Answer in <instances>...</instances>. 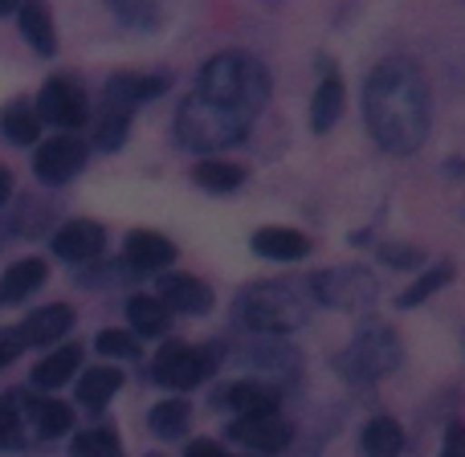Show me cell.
<instances>
[{
	"mask_svg": "<svg viewBox=\"0 0 465 457\" xmlns=\"http://www.w3.org/2000/svg\"><path fill=\"white\" fill-rule=\"evenodd\" d=\"M103 245H106V233L94 221H70L54 237V253L65 257V262H90V257L103 253Z\"/></svg>",
	"mask_w": 465,
	"mask_h": 457,
	"instance_id": "obj_13",
	"label": "cell"
},
{
	"mask_svg": "<svg viewBox=\"0 0 465 457\" xmlns=\"http://www.w3.org/2000/svg\"><path fill=\"white\" fill-rule=\"evenodd\" d=\"M229 437L241 445H249V450L278 453L290 445V425L278 417V412H270V417H237L229 425Z\"/></svg>",
	"mask_w": 465,
	"mask_h": 457,
	"instance_id": "obj_10",
	"label": "cell"
},
{
	"mask_svg": "<svg viewBox=\"0 0 465 457\" xmlns=\"http://www.w3.org/2000/svg\"><path fill=\"white\" fill-rule=\"evenodd\" d=\"M86 90L74 78H49L37 98V119H49L54 127H82L86 123Z\"/></svg>",
	"mask_w": 465,
	"mask_h": 457,
	"instance_id": "obj_7",
	"label": "cell"
},
{
	"mask_svg": "<svg viewBox=\"0 0 465 457\" xmlns=\"http://www.w3.org/2000/svg\"><path fill=\"white\" fill-rule=\"evenodd\" d=\"M127 319H131V331H135V335L155 339V335H163V331H168L172 311L160 303V298H152V294H135V298L127 303Z\"/></svg>",
	"mask_w": 465,
	"mask_h": 457,
	"instance_id": "obj_20",
	"label": "cell"
},
{
	"mask_svg": "<svg viewBox=\"0 0 465 457\" xmlns=\"http://www.w3.org/2000/svg\"><path fill=\"white\" fill-rule=\"evenodd\" d=\"M404 450V429L392 417H376L363 429V453L368 457H396Z\"/></svg>",
	"mask_w": 465,
	"mask_h": 457,
	"instance_id": "obj_23",
	"label": "cell"
},
{
	"mask_svg": "<svg viewBox=\"0 0 465 457\" xmlns=\"http://www.w3.org/2000/svg\"><path fill=\"white\" fill-rule=\"evenodd\" d=\"M82 164H86V144L78 135H54L49 144L37 147L33 168H37V180H45V184H65L82 172Z\"/></svg>",
	"mask_w": 465,
	"mask_h": 457,
	"instance_id": "obj_9",
	"label": "cell"
},
{
	"mask_svg": "<svg viewBox=\"0 0 465 457\" xmlns=\"http://www.w3.org/2000/svg\"><path fill=\"white\" fill-rule=\"evenodd\" d=\"M311 294L331 311H368L376 303V278L360 265H339V270H322L311 278Z\"/></svg>",
	"mask_w": 465,
	"mask_h": 457,
	"instance_id": "obj_5",
	"label": "cell"
},
{
	"mask_svg": "<svg viewBox=\"0 0 465 457\" xmlns=\"http://www.w3.org/2000/svg\"><path fill=\"white\" fill-rule=\"evenodd\" d=\"M450 278H453V265H433V270H425V273H420V278L412 282V286L404 290L401 298H396V303H401L404 311H409V306H420V303H425V298H433L441 286H450Z\"/></svg>",
	"mask_w": 465,
	"mask_h": 457,
	"instance_id": "obj_27",
	"label": "cell"
},
{
	"mask_svg": "<svg viewBox=\"0 0 465 457\" xmlns=\"http://www.w3.org/2000/svg\"><path fill=\"white\" fill-rule=\"evenodd\" d=\"M193 98H201V103L217 106V111L253 127V119L262 114L265 98H270V74L249 54H217L201 70Z\"/></svg>",
	"mask_w": 465,
	"mask_h": 457,
	"instance_id": "obj_2",
	"label": "cell"
},
{
	"mask_svg": "<svg viewBox=\"0 0 465 457\" xmlns=\"http://www.w3.org/2000/svg\"><path fill=\"white\" fill-rule=\"evenodd\" d=\"M16 355H21V335H13V331H0V368H8Z\"/></svg>",
	"mask_w": 465,
	"mask_h": 457,
	"instance_id": "obj_33",
	"label": "cell"
},
{
	"mask_svg": "<svg viewBox=\"0 0 465 457\" xmlns=\"http://www.w3.org/2000/svg\"><path fill=\"white\" fill-rule=\"evenodd\" d=\"M78 363H82V347H62V352H54L49 360H41L37 368H33V384L37 388H62L65 380L78 372Z\"/></svg>",
	"mask_w": 465,
	"mask_h": 457,
	"instance_id": "obj_22",
	"label": "cell"
},
{
	"mask_svg": "<svg viewBox=\"0 0 465 457\" xmlns=\"http://www.w3.org/2000/svg\"><path fill=\"white\" fill-rule=\"evenodd\" d=\"M41 282H45V262H41V257H25V262L5 270V278H0V298H5V303H25L33 290H41Z\"/></svg>",
	"mask_w": 465,
	"mask_h": 457,
	"instance_id": "obj_18",
	"label": "cell"
},
{
	"mask_svg": "<svg viewBox=\"0 0 465 457\" xmlns=\"http://www.w3.org/2000/svg\"><path fill=\"white\" fill-rule=\"evenodd\" d=\"M29 417H33V429H37L45 442H54V437H65L74 429L70 404L49 401V396H37V401H29Z\"/></svg>",
	"mask_w": 465,
	"mask_h": 457,
	"instance_id": "obj_21",
	"label": "cell"
},
{
	"mask_svg": "<svg viewBox=\"0 0 465 457\" xmlns=\"http://www.w3.org/2000/svg\"><path fill=\"white\" fill-rule=\"evenodd\" d=\"M74 327V311L65 303H49L41 311H33L21 323V347H49Z\"/></svg>",
	"mask_w": 465,
	"mask_h": 457,
	"instance_id": "obj_11",
	"label": "cell"
},
{
	"mask_svg": "<svg viewBox=\"0 0 465 457\" xmlns=\"http://www.w3.org/2000/svg\"><path fill=\"white\" fill-rule=\"evenodd\" d=\"M127 265L131 270H139V273H155V270H163V265H172L176 262V245H172L163 233H131L127 237Z\"/></svg>",
	"mask_w": 465,
	"mask_h": 457,
	"instance_id": "obj_14",
	"label": "cell"
},
{
	"mask_svg": "<svg viewBox=\"0 0 465 457\" xmlns=\"http://www.w3.org/2000/svg\"><path fill=\"white\" fill-rule=\"evenodd\" d=\"M253 253L265 262H302L311 253V241L294 229H262L253 233Z\"/></svg>",
	"mask_w": 465,
	"mask_h": 457,
	"instance_id": "obj_15",
	"label": "cell"
},
{
	"mask_svg": "<svg viewBox=\"0 0 465 457\" xmlns=\"http://www.w3.org/2000/svg\"><path fill=\"white\" fill-rule=\"evenodd\" d=\"M8 193H13V176H8V168H0V204L8 201Z\"/></svg>",
	"mask_w": 465,
	"mask_h": 457,
	"instance_id": "obj_36",
	"label": "cell"
},
{
	"mask_svg": "<svg viewBox=\"0 0 465 457\" xmlns=\"http://www.w3.org/2000/svg\"><path fill=\"white\" fill-rule=\"evenodd\" d=\"M339 114H343V82L322 78L319 90H314V98H311V131L314 135H327V131L339 123Z\"/></svg>",
	"mask_w": 465,
	"mask_h": 457,
	"instance_id": "obj_19",
	"label": "cell"
},
{
	"mask_svg": "<svg viewBox=\"0 0 465 457\" xmlns=\"http://www.w3.org/2000/svg\"><path fill=\"white\" fill-rule=\"evenodd\" d=\"M363 114H368V131L384 152L409 155L425 144L429 119H433V103H429V82L412 62L376 65V74L363 86Z\"/></svg>",
	"mask_w": 465,
	"mask_h": 457,
	"instance_id": "obj_1",
	"label": "cell"
},
{
	"mask_svg": "<svg viewBox=\"0 0 465 457\" xmlns=\"http://www.w3.org/2000/svg\"><path fill=\"white\" fill-rule=\"evenodd\" d=\"M0 13H13V0H0Z\"/></svg>",
	"mask_w": 465,
	"mask_h": 457,
	"instance_id": "obj_37",
	"label": "cell"
},
{
	"mask_svg": "<svg viewBox=\"0 0 465 457\" xmlns=\"http://www.w3.org/2000/svg\"><path fill=\"white\" fill-rule=\"evenodd\" d=\"M21 33L29 37V45L37 49V54H54V21H49V13L41 5H25L21 8Z\"/></svg>",
	"mask_w": 465,
	"mask_h": 457,
	"instance_id": "obj_25",
	"label": "cell"
},
{
	"mask_svg": "<svg viewBox=\"0 0 465 457\" xmlns=\"http://www.w3.org/2000/svg\"><path fill=\"white\" fill-rule=\"evenodd\" d=\"M74 457H123L119 437L111 429H86L74 437Z\"/></svg>",
	"mask_w": 465,
	"mask_h": 457,
	"instance_id": "obj_29",
	"label": "cell"
},
{
	"mask_svg": "<svg viewBox=\"0 0 465 457\" xmlns=\"http://www.w3.org/2000/svg\"><path fill=\"white\" fill-rule=\"evenodd\" d=\"M98 352H103L106 360H135L139 339L131 335V331H103V335H98Z\"/></svg>",
	"mask_w": 465,
	"mask_h": 457,
	"instance_id": "obj_31",
	"label": "cell"
},
{
	"mask_svg": "<svg viewBox=\"0 0 465 457\" xmlns=\"http://www.w3.org/2000/svg\"><path fill=\"white\" fill-rule=\"evenodd\" d=\"M441 457H465V425H450V433H445V453Z\"/></svg>",
	"mask_w": 465,
	"mask_h": 457,
	"instance_id": "obj_34",
	"label": "cell"
},
{
	"mask_svg": "<svg viewBox=\"0 0 465 457\" xmlns=\"http://www.w3.org/2000/svg\"><path fill=\"white\" fill-rule=\"evenodd\" d=\"M209 372H213V360L204 352H196V347H188V343H163L160 355L152 360L155 384L172 388V392H188V388H196Z\"/></svg>",
	"mask_w": 465,
	"mask_h": 457,
	"instance_id": "obj_6",
	"label": "cell"
},
{
	"mask_svg": "<svg viewBox=\"0 0 465 457\" xmlns=\"http://www.w3.org/2000/svg\"><path fill=\"white\" fill-rule=\"evenodd\" d=\"M225 404L237 417H270L278 409V392L270 384H257V380H237L225 388Z\"/></svg>",
	"mask_w": 465,
	"mask_h": 457,
	"instance_id": "obj_16",
	"label": "cell"
},
{
	"mask_svg": "<svg viewBox=\"0 0 465 457\" xmlns=\"http://www.w3.org/2000/svg\"><path fill=\"white\" fill-rule=\"evenodd\" d=\"M147 457H163V453H147Z\"/></svg>",
	"mask_w": 465,
	"mask_h": 457,
	"instance_id": "obj_38",
	"label": "cell"
},
{
	"mask_svg": "<svg viewBox=\"0 0 465 457\" xmlns=\"http://www.w3.org/2000/svg\"><path fill=\"white\" fill-rule=\"evenodd\" d=\"M0 127H5V135L13 139V144H33V139L41 135V119L33 106L25 103H13L5 114H0Z\"/></svg>",
	"mask_w": 465,
	"mask_h": 457,
	"instance_id": "obj_26",
	"label": "cell"
},
{
	"mask_svg": "<svg viewBox=\"0 0 465 457\" xmlns=\"http://www.w3.org/2000/svg\"><path fill=\"white\" fill-rule=\"evenodd\" d=\"M119 388H123V372H119V368H106V363H98V368H90L86 376H82L78 401H82V409L103 412L106 404L114 401V392H119Z\"/></svg>",
	"mask_w": 465,
	"mask_h": 457,
	"instance_id": "obj_17",
	"label": "cell"
},
{
	"mask_svg": "<svg viewBox=\"0 0 465 457\" xmlns=\"http://www.w3.org/2000/svg\"><path fill=\"white\" fill-rule=\"evenodd\" d=\"M184 457H229V453L221 450L217 442H193V445H188V453H184Z\"/></svg>",
	"mask_w": 465,
	"mask_h": 457,
	"instance_id": "obj_35",
	"label": "cell"
},
{
	"mask_svg": "<svg viewBox=\"0 0 465 457\" xmlns=\"http://www.w3.org/2000/svg\"><path fill=\"white\" fill-rule=\"evenodd\" d=\"M160 303L180 314H204L213 306V290L193 273H168L160 282Z\"/></svg>",
	"mask_w": 465,
	"mask_h": 457,
	"instance_id": "obj_12",
	"label": "cell"
},
{
	"mask_svg": "<svg viewBox=\"0 0 465 457\" xmlns=\"http://www.w3.org/2000/svg\"><path fill=\"white\" fill-rule=\"evenodd\" d=\"M396 363H401V339L388 327H368L339 352L335 368L351 384H371V380H384L388 372H396Z\"/></svg>",
	"mask_w": 465,
	"mask_h": 457,
	"instance_id": "obj_4",
	"label": "cell"
},
{
	"mask_svg": "<svg viewBox=\"0 0 465 457\" xmlns=\"http://www.w3.org/2000/svg\"><path fill=\"white\" fill-rule=\"evenodd\" d=\"M188 417H193L188 401H160L152 409V429L160 437H180L188 429Z\"/></svg>",
	"mask_w": 465,
	"mask_h": 457,
	"instance_id": "obj_28",
	"label": "cell"
},
{
	"mask_svg": "<svg viewBox=\"0 0 465 457\" xmlns=\"http://www.w3.org/2000/svg\"><path fill=\"white\" fill-rule=\"evenodd\" d=\"M196 184L209 188V193H237L241 184H245V168H237V164H225V160H204L196 164Z\"/></svg>",
	"mask_w": 465,
	"mask_h": 457,
	"instance_id": "obj_24",
	"label": "cell"
},
{
	"mask_svg": "<svg viewBox=\"0 0 465 457\" xmlns=\"http://www.w3.org/2000/svg\"><path fill=\"white\" fill-rule=\"evenodd\" d=\"M21 445V401L13 396H0V450H13Z\"/></svg>",
	"mask_w": 465,
	"mask_h": 457,
	"instance_id": "obj_30",
	"label": "cell"
},
{
	"mask_svg": "<svg viewBox=\"0 0 465 457\" xmlns=\"http://www.w3.org/2000/svg\"><path fill=\"white\" fill-rule=\"evenodd\" d=\"M311 286L302 282H257L241 294L237 303V319L245 323L249 331H262V335H286V331H298L311 314Z\"/></svg>",
	"mask_w": 465,
	"mask_h": 457,
	"instance_id": "obj_3",
	"label": "cell"
},
{
	"mask_svg": "<svg viewBox=\"0 0 465 457\" xmlns=\"http://www.w3.org/2000/svg\"><path fill=\"white\" fill-rule=\"evenodd\" d=\"M168 90V78H139V74H119V78L106 82L103 90V114L114 119H131L143 103L160 98Z\"/></svg>",
	"mask_w": 465,
	"mask_h": 457,
	"instance_id": "obj_8",
	"label": "cell"
},
{
	"mask_svg": "<svg viewBox=\"0 0 465 457\" xmlns=\"http://www.w3.org/2000/svg\"><path fill=\"white\" fill-rule=\"evenodd\" d=\"M380 257H384L388 265H396V270H409V265L420 262V249H412V245H384V249H380Z\"/></svg>",
	"mask_w": 465,
	"mask_h": 457,
	"instance_id": "obj_32",
	"label": "cell"
}]
</instances>
